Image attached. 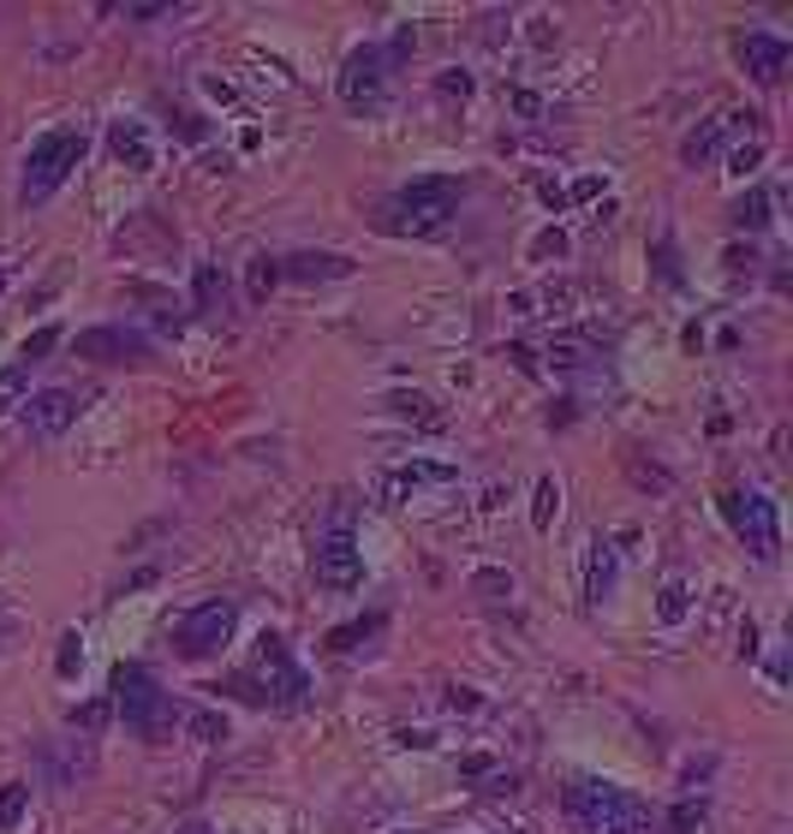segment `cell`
Listing matches in <instances>:
<instances>
[{
	"label": "cell",
	"mask_w": 793,
	"mask_h": 834,
	"mask_svg": "<svg viewBox=\"0 0 793 834\" xmlns=\"http://www.w3.org/2000/svg\"><path fill=\"white\" fill-rule=\"evenodd\" d=\"M459 197H466V185L459 180H411V185L394 191V197H383L376 215H383V233L430 238V233H441L459 215Z\"/></svg>",
	"instance_id": "obj_1"
},
{
	"label": "cell",
	"mask_w": 793,
	"mask_h": 834,
	"mask_svg": "<svg viewBox=\"0 0 793 834\" xmlns=\"http://www.w3.org/2000/svg\"><path fill=\"white\" fill-rule=\"evenodd\" d=\"M84 150H90V138L78 132V125H60V132H42L37 143H30V155H24V173H19V203H24V208H42V203H49L60 185L72 180V167L84 162Z\"/></svg>",
	"instance_id": "obj_2"
},
{
	"label": "cell",
	"mask_w": 793,
	"mask_h": 834,
	"mask_svg": "<svg viewBox=\"0 0 793 834\" xmlns=\"http://www.w3.org/2000/svg\"><path fill=\"white\" fill-rule=\"evenodd\" d=\"M114 710H120V721L138 733V740L162 745L167 733H173V715H180V703H173V692H162V685H155L150 668L120 662V668H114Z\"/></svg>",
	"instance_id": "obj_3"
},
{
	"label": "cell",
	"mask_w": 793,
	"mask_h": 834,
	"mask_svg": "<svg viewBox=\"0 0 793 834\" xmlns=\"http://www.w3.org/2000/svg\"><path fill=\"white\" fill-rule=\"evenodd\" d=\"M567 816L579 834H650V811L627 787L609 781H573L567 787Z\"/></svg>",
	"instance_id": "obj_4"
},
{
	"label": "cell",
	"mask_w": 793,
	"mask_h": 834,
	"mask_svg": "<svg viewBox=\"0 0 793 834\" xmlns=\"http://www.w3.org/2000/svg\"><path fill=\"white\" fill-rule=\"evenodd\" d=\"M233 626H240V608H233L227 597L197 602L192 614L173 626V655H180V662H210V655L233 638Z\"/></svg>",
	"instance_id": "obj_5"
},
{
	"label": "cell",
	"mask_w": 793,
	"mask_h": 834,
	"mask_svg": "<svg viewBox=\"0 0 793 834\" xmlns=\"http://www.w3.org/2000/svg\"><path fill=\"white\" fill-rule=\"evenodd\" d=\"M728 519H734V531H740V542L752 549V560H770L782 555V519H775V501L770 495H758V489H745V495H728Z\"/></svg>",
	"instance_id": "obj_6"
},
{
	"label": "cell",
	"mask_w": 793,
	"mask_h": 834,
	"mask_svg": "<svg viewBox=\"0 0 793 834\" xmlns=\"http://www.w3.org/2000/svg\"><path fill=\"white\" fill-rule=\"evenodd\" d=\"M388 67H394V48H358L340 72V102L353 114H370L383 108V90H388Z\"/></svg>",
	"instance_id": "obj_7"
},
{
	"label": "cell",
	"mask_w": 793,
	"mask_h": 834,
	"mask_svg": "<svg viewBox=\"0 0 793 834\" xmlns=\"http://www.w3.org/2000/svg\"><path fill=\"white\" fill-rule=\"evenodd\" d=\"M42 781L49 787H84L96 781V740L90 733H60L42 745Z\"/></svg>",
	"instance_id": "obj_8"
},
{
	"label": "cell",
	"mask_w": 793,
	"mask_h": 834,
	"mask_svg": "<svg viewBox=\"0 0 793 834\" xmlns=\"http://www.w3.org/2000/svg\"><path fill=\"white\" fill-rule=\"evenodd\" d=\"M311 572L323 590H358L364 584V549L353 542V531H328L311 555Z\"/></svg>",
	"instance_id": "obj_9"
},
{
	"label": "cell",
	"mask_w": 793,
	"mask_h": 834,
	"mask_svg": "<svg viewBox=\"0 0 793 834\" xmlns=\"http://www.w3.org/2000/svg\"><path fill=\"white\" fill-rule=\"evenodd\" d=\"M78 358H90V364H138V358H150V334H138L125 323L90 328V334H78Z\"/></svg>",
	"instance_id": "obj_10"
},
{
	"label": "cell",
	"mask_w": 793,
	"mask_h": 834,
	"mask_svg": "<svg viewBox=\"0 0 793 834\" xmlns=\"http://www.w3.org/2000/svg\"><path fill=\"white\" fill-rule=\"evenodd\" d=\"M787 60H793V48L775 37V30H745V37H740V67L752 72L758 84H782Z\"/></svg>",
	"instance_id": "obj_11"
},
{
	"label": "cell",
	"mask_w": 793,
	"mask_h": 834,
	"mask_svg": "<svg viewBox=\"0 0 793 834\" xmlns=\"http://www.w3.org/2000/svg\"><path fill=\"white\" fill-rule=\"evenodd\" d=\"M24 424H30V436H42V441H60V436H67V429L78 424V399H72L67 388L30 394V399H24Z\"/></svg>",
	"instance_id": "obj_12"
},
{
	"label": "cell",
	"mask_w": 793,
	"mask_h": 834,
	"mask_svg": "<svg viewBox=\"0 0 793 834\" xmlns=\"http://www.w3.org/2000/svg\"><path fill=\"white\" fill-rule=\"evenodd\" d=\"M257 644H263V650H257V662H263V673H268V680H275V685H268V698H275V703H287V710H293V703L305 698V673L293 668L287 644H281L275 632H263Z\"/></svg>",
	"instance_id": "obj_13"
},
{
	"label": "cell",
	"mask_w": 793,
	"mask_h": 834,
	"mask_svg": "<svg viewBox=\"0 0 793 834\" xmlns=\"http://www.w3.org/2000/svg\"><path fill=\"white\" fill-rule=\"evenodd\" d=\"M740 120H745V114H716V120H704V125H698V132H692L687 143H680V162H687V167H704L710 155H716L722 143L740 132Z\"/></svg>",
	"instance_id": "obj_14"
},
{
	"label": "cell",
	"mask_w": 793,
	"mask_h": 834,
	"mask_svg": "<svg viewBox=\"0 0 793 834\" xmlns=\"http://www.w3.org/2000/svg\"><path fill=\"white\" fill-rule=\"evenodd\" d=\"M108 150H114L132 173H150V167H155V150H150L144 120H114V132H108Z\"/></svg>",
	"instance_id": "obj_15"
},
{
	"label": "cell",
	"mask_w": 793,
	"mask_h": 834,
	"mask_svg": "<svg viewBox=\"0 0 793 834\" xmlns=\"http://www.w3.org/2000/svg\"><path fill=\"white\" fill-rule=\"evenodd\" d=\"M281 275H287V281H346V275H353V263L335 256V251H298V256L281 263Z\"/></svg>",
	"instance_id": "obj_16"
},
{
	"label": "cell",
	"mask_w": 793,
	"mask_h": 834,
	"mask_svg": "<svg viewBox=\"0 0 793 834\" xmlns=\"http://www.w3.org/2000/svg\"><path fill=\"white\" fill-rule=\"evenodd\" d=\"M448 477H454L448 465H406V471H388L376 489H383V501H406L411 489H424V484H448Z\"/></svg>",
	"instance_id": "obj_17"
},
{
	"label": "cell",
	"mask_w": 793,
	"mask_h": 834,
	"mask_svg": "<svg viewBox=\"0 0 793 834\" xmlns=\"http://www.w3.org/2000/svg\"><path fill=\"white\" fill-rule=\"evenodd\" d=\"M609 590H614V549L597 537V542H591V567H584V597L602 602Z\"/></svg>",
	"instance_id": "obj_18"
},
{
	"label": "cell",
	"mask_w": 793,
	"mask_h": 834,
	"mask_svg": "<svg viewBox=\"0 0 793 834\" xmlns=\"http://www.w3.org/2000/svg\"><path fill=\"white\" fill-rule=\"evenodd\" d=\"M24 399H30V364L12 358L7 370H0V417H7L12 406H24Z\"/></svg>",
	"instance_id": "obj_19"
},
{
	"label": "cell",
	"mask_w": 793,
	"mask_h": 834,
	"mask_svg": "<svg viewBox=\"0 0 793 834\" xmlns=\"http://www.w3.org/2000/svg\"><path fill=\"white\" fill-rule=\"evenodd\" d=\"M24 811H30V787H24V781H7V787H0V834L19 828Z\"/></svg>",
	"instance_id": "obj_20"
},
{
	"label": "cell",
	"mask_w": 793,
	"mask_h": 834,
	"mask_svg": "<svg viewBox=\"0 0 793 834\" xmlns=\"http://www.w3.org/2000/svg\"><path fill=\"white\" fill-rule=\"evenodd\" d=\"M388 411L394 417H418L424 429H441V411H430V399L424 394H388Z\"/></svg>",
	"instance_id": "obj_21"
},
{
	"label": "cell",
	"mask_w": 793,
	"mask_h": 834,
	"mask_svg": "<svg viewBox=\"0 0 793 834\" xmlns=\"http://www.w3.org/2000/svg\"><path fill=\"white\" fill-rule=\"evenodd\" d=\"M770 221V191H745L734 203V227H764Z\"/></svg>",
	"instance_id": "obj_22"
},
{
	"label": "cell",
	"mask_w": 793,
	"mask_h": 834,
	"mask_svg": "<svg viewBox=\"0 0 793 834\" xmlns=\"http://www.w3.org/2000/svg\"><path fill=\"white\" fill-rule=\"evenodd\" d=\"M555 507H561V489H555V477H543V484H537V501H531V525H537V531H549V525H555Z\"/></svg>",
	"instance_id": "obj_23"
},
{
	"label": "cell",
	"mask_w": 793,
	"mask_h": 834,
	"mask_svg": "<svg viewBox=\"0 0 793 834\" xmlns=\"http://www.w3.org/2000/svg\"><path fill=\"white\" fill-rule=\"evenodd\" d=\"M275 281H281V263H275V256H251V281H245V286H251V298L263 304Z\"/></svg>",
	"instance_id": "obj_24"
},
{
	"label": "cell",
	"mask_w": 793,
	"mask_h": 834,
	"mask_svg": "<svg viewBox=\"0 0 793 834\" xmlns=\"http://www.w3.org/2000/svg\"><path fill=\"white\" fill-rule=\"evenodd\" d=\"M54 346H60V328H37V334H30V340L19 346V364H30V370H37V364L49 358Z\"/></svg>",
	"instance_id": "obj_25"
},
{
	"label": "cell",
	"mask_w": 793,
	"mask_h": 834,
	"mask_svg": "<svg viewBox=\"0 0 793 834\" xmlns=\"http://www.w3.org/2000/svg\"><path fill=\"white\" fill-rule=\"evenodd\" d=\"M687 597H692V590L680 584V579H669V584H662V602H657V614L669 620V626H674V620H687V608H692Z\"/></svg>",
	"instance_id": "obj_26"
},
{
	"label": "cell",
	"mask_w": 793,
	"mask_h": 834,
	"mask_svg": "<svg viewBox=\"0 0 793 834\" xmlns=\"http://www.w3.org/2000/svg\"><path fill=\"white\" fill-rule=\"evenodd\" d=\"M185 728H192L197 733V740H227V715H215V710H192V715H185Z\"/></svg>",
	"instance_id": "obj_27"
},
{
	"label": "cell",
	"mask_w": 793,
	"mask_h": 834,
	"mask_svg": "<svg viewBox=\"0 0 793 834\" xmlns=\"http://www.w3.org/2000/svg\"><path fill=\"white\" fill-rule=\"evenodd\" d=\"M221 293H227V286H221V268L203 263V268H197V311H215Z\"/></svg>",
	"instance_id": "obj_28"
},
{
	"label": "cell",
	"mask_w": 793,
	"mask_h": 834,
	"mask_svg": "<svg viewBox=\"0 0 793 834\" xmlns=\"http://www.w3.org/2000/svg\"><path fill=\"white\" fill-rule=\"evenodd\" d=\"M758 162H764V143H745V150L728 155V173H740L745 180V173H758Z\"/></svg>",
	"instance_id": "obj_29"
},
{
	"label": "cell",
	"mask_w": 793,
	"mask_h": 834,
	"mask_svg": "<svg viewBox=\"0 0 793 834\" xmlns=\"http://www.w3.org/2000/svg\"><path fill=\"white\" fill-rule=\"evenodd\" d=\"M78 644H84L78 632H67V638H60V680H72V673H78V662H84V650H78Z\"/></svg>",
	"instance_id": "obj_30"
},
{
	"label": "cell",
	"mask_w": 793,
	"mask_h": 834,
	"mask_svg": "<svg viewBox=\"0 0 793 834\" xmlns=\"http://www.w3.org/2000/svg\"><path fill=\"white\" fill-rule=\"evenodd\" d=\"M376 626H383V620H358V626H340V632L328 638V644H335V650H353V644H358L364 632H376Z\"/></svg>",
	"instance_id": "obj_31"
},
{
	"label": "cell",
	"mask_w": 793,
	"mask_h": 834,
	"mask_svg": "<svg viewBox=\"0 0 793 834\" xmlns=\"http://www.w3.org/2000/svg\"><path fill=\"white\" fill-rule=\"evenodd\" d=\"M72 721H78V728H84V733H96L102 721H108V703H84V710H78Z\"/></svg>",
	"instance_id": "obj_32"
},
{
	"label": "cell",
	"mask_w": 793,
	"mask_h": 834,
	"mask_svg": "<svg viewBox=\"0 0 793 834\" xmlns=\"http://www.w3.org/2000/svg\"><path fill=\"white\" fill-rule=\"evenodd\" d=\"M669 828H674V834H692V828H698V805H680V811L669 816Z\"/></svg>",
	"instance_id": "obj_33"
},
{
	"label": "cell",
	"mask_w": 793,
	"mask_h": 834,
	"mask_svg": "<svg viewBox=\"0 0 793 834\" xmlns=\"http://www.w3.org/2000/svg\"><path fill=\"white\" fill-rule=\"evenodd\" d=\"M657 263H662V275H669V281H680V263H674V245H669V238L657 245Z\"/></svg>",
	"instance_id": "obj_34"
},
{
	"label": "cell",
	"mask_w": 793,
	"mask_h": 834,
	"mask_svg": "<svg viewBox=\"0 0 793 834\" xmlns=\"http://www.w3.org/2000/svg\"><path fill=\"white\" fill-rule=\"evenodd\" d=\"M173 7H125V19H167Z\"/></svg>",
	"instance_id": "obj_35"
},
{
	"label": "cell",
	"mask_w": 793,
	"mask_h": 834,
	"mask_svg": "<svg viewBox=\"0 0 793 834\" xmlns=\"http://www.w3.org/2000/svg\"><path fill=\"white\" fill-rule=\"evenodd\" d=\"M173 834H221L215 823H185V828H173Z\"/></svg>",
	"instance_id": "obj_36"
},
{
	"label": "cell",
	"mask_w": 793,
	"mask_h": 834,
	"mask_svg": "<svg viewBox=\"0 0 793 834\" xmlns=\"http://www.w3.org/2000/svg\"><path fill=\"white\" fill-rule=\"evenodd\" d=\"M7 281H12V268H0V293H7Z\"/></svg>",
	"instance_id": "obj_37"
}]
</instances>
